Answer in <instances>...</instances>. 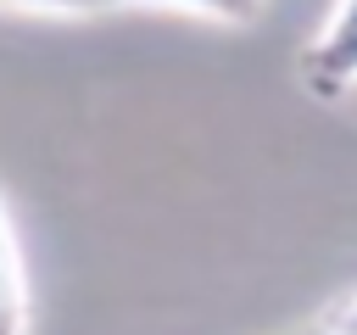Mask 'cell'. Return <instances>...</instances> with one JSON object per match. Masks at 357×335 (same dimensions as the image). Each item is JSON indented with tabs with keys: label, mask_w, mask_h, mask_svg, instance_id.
Listing matches in <instances>:
<instances>
[{
	"label": "cell",
	"mask_w": 357,
	"mask_h": 335,
	"mask_svg": "<svg viewBox=\"0 0 357 335\" xmlns=\"http://www.w3.org/2000/svg\"><path fill=\"white\" fill-rule=\"evenodd\" d=\"M290 335H357V290L340 296V302H329L318 318H307V324L290 329Z\"/></svg>",
	"instance_id": "obj_4"
},
{
	"label": "cell",
	"mask_w": 357,
	"mask_h": 335,
	"mask_svg": "<svg viewBox=\"0 0 357 335\" xmlns=\"http://www.w3.org/2000/svg\"><path fill=\"white\" fill-rule=\"evenodd\" d=\"M123 6H167V11H190V17H212V22H229V28H251L268 0H123Z\"/></svg>",
	"instance_id": "obj_3"
},
{
	"label": "cell",
	"mask_w": 357,
	"mask_h": 335,
	"mask_svg": "<svg viewBox=\"0 0 357 335\" xmlns=\"http://www.w3.org/2000/svg\"><path fill=\"white\" fill-rule=\"evenodd\" d=\"M0 6L45 11V17H95V11H112V6H123V0H0Z\"/></svg>",
	"instance_id": "obj_5"
},
{
	"label": "cell",
	"mask_w": 357,
	"mask_h": 335,
	"mask_svg": "<svg viewBox=\"0 0 357 335\" xmlns=\"http://www.w3.org/2000/svg\"><path fill=\"white\" fill-rule=\"evenodd\" d=\"M296 84L324 106H340L357 89V0H335L318 34L296 50Z\"/></svg>",
	"instance_id": "obj_1"
},
{
	"label": "cell",
	"mask_w": 357,
	"mask_h": 335,
	"mask_svg": "<svg viewBox=\"0 0 357 335\" xmlns=\"http://www.w3.org/2000/svg\"><path fill=\"white\" fill-rule=\"evenodd\" d=\"M0 335H28V285H22V262H17L6 195H0Z\"/></svg>",
	"instance_id": "obj_2"
}]
</instances>
